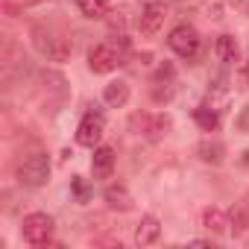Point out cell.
Returning <instances> with one entry per match:
<instances>
[{
  "label": "cell",
  "instance_id": "9",
  "mask_svg": "<svg viewBox=\"0 0 249 249\" xmlns=\"http://www.w3.org/2000/svg\"><path fill=\"white\" fill-rule=\"evenodd\" d=\"M159 237H161V223H159V217L144 214L141 223L135 226V243H138V246H153Z\"/></svg>",
  "mask_w": 249,
  "mask_h": 249
},
{
  "label": "cell",
  "instance_id": "7",
  "mask_svg": "<svg viewBox=\"0 0 249 249\" xmlns=\"http://www.w3.org/2000/svg\"><path fill=\"white\" fill-rule=\"evenodd\" d=\"M103 132H106V120L100 111H85V117L79 120V126H76V144L82 147H100L103 141Z\"/></svg>",
  "mask_w": 249,
  "mask_h": 249
},
{
  "label": "cell",
  "instance_id": "18",
  "mask_svg": "<svg viewBox=\"0 0 249 249\" xmlns=\"http://www.w3.org/2000/svg\"><path fill=\"white\" fill-rule=\"evenodd\" d=\"M231 229H234V234L249 231V202H240L231 208Z\"/></svg>",
  "mask_w": 249,
  "mask_h": 249
},
{
  "label": "cell",
  "instance_id": "19",
  "mask_svg": "<svg viewBox=\"0 0 249 249\" xmlns=\"http://www.w3.org/2000/svg\"><path fill=\"white\" fill-rule=\"evenodd\" d=\"M226 91H229V76H226V73H217L214 82H211V88H208V94H211V97H223Z\"/></svg>",
  "mask_w": 249,
  "mask_h": 249
},
{
  "label": "cell",
  "instance_id": "23",
  "mask_svg": "<svg viewBox=\"0 0 249 249\" xmlns=\"http://www.w3.org/2000/svg\"><path fill=\"white\" fill-rule=\"evenodd\" d=\"M243 161H246V164H249V150H246V153H243Z\"/></svg>",
  "mask_w": 249,
  "mask_h": 249
},
{
  "label": "cell",
  "instance_id": "17",
  "mask_svg": "<svg viewBox=\"0 0 249 249\" xmlns=\"http://www.w3.org/2000/svg\"><path fill=\"white\" fill-rule=\"evenodd\" d=\"M194 120L199 123L205 132H214V129L220 126V114H217L214 108H208V106H199V108L194 111Z\"/></svg>",
  "mask_w": 249,
  "mask_h": 249
},
{
  "label": "cell",
  "instance_id": "1",
  "mask_svg": "<svg viewBox=\"0 0 249 249\" xmlns=\"http://www.w3.org/2000/svg\"><path fill=\"white\" fill-rule=\"evenodd\" d=\"M33 47L47 59V62H65L71 56V38H65L59 30L47 27V24H33L30 30Z\"/></svg>",
  "mask_w": 249,
  "mask_h": 249
},
{
  "label": "cell",
  "instance_id": "12",
  "mask_svg": "<svg viewBox=\"0 0 249 249\" xmlns=\"http://www.w3.org/2000/svg\"><path fill=\"white\" fill-rule=\"evenodd\" d=\"M196 156H199V161H205V164H223V159H226V147H223V141H214V138H205V141H199V147H196Z\"/></svg>",
  "mask_w": 249,
  "mask_h": 249
},
{
  "label": "cell",
  "instance_id": "21",
  "mask_svg": "<svg viewBox=\"0 0 249 249\" xmlns=\"http://www.w3.org/2000/svg\"><path fill=\"white\" fill-rule=\"evenodd\" d=\"M73 191H76V196H79V199H85V196H88V185H85L79 176L73 179Z\"/></svg>",
  "mask_w": 249,
  "mask_h": 249
},
{
  "label": "cell",
  "instance_id": "6",
  "mask_svg": "<svg viewBox=\"0 0 249 249\" xmlns=\"http://www.w3.org/2000/svg\"><path fill=\"white\" fill-rule=\"evenodd\" d=\"M120 65H123V53H120V47L111 44V41L94 44V47L88 50V68H91L94 73H111V71H117Z\"/></svg>",
  "mask_w": 249,
  "mask_h": 249
},
{
  "label": "cell",
  "instance_id": "16",
  "mask_svg": "<svg viewBox=\"0 0 249 249\" xmlns=\"http://www.w3.org/2000/svg\"><path fill=\"white\" fill-rule=\"evenodd\" d=\"M237 41H234V36H220L217 38V56L226 62V65H231V62H237Z\"/></svg>",
  "mask_w": 249,
  "mask_h": 249
},
{
  "label": "cell",
  "instance_id": "5",
  "mask_svg": "<svg viewBox=\"0 0 249 249\" xmlns=\"http://www.w3.org/2000/svg\"><path fill=\"white\" fill-rule=\"evenodd\" d=\"M167 44H170V50H173L179 59H194V56L199 53L202 38H199L196 27H191V24H179V27H173V30H170Z\"/></svg>",
  "mask_w": 249,
  "mask_h": 249
},
{
  "label": "cell",
  "instance_id": "8",
  "mask_svg": "<svg viewBox=\"0 0 249 249\" xmlns=\"http://www.w3.org/2000/svg\"><path fill=\"white\" fill-rule=\"evenodd\" d=\"M164 18H167V9L159 0H150V3L141 9V18H138V33L141 36H156L161 27H164Z\"/></svg>",
  "mask_w": 249,
  "mask_h": 249
},
{
  "label": "cell",
  "instance_id": "14",
  "mask_svg": "<svg viewBox=\"0 0 249 249\" xmlns=\"http://www.w3.org/2000/svg\"><path fill=\"white\" fill-rule=\"evenodd\" d=\"M103 199H106L108 208H114V211H129V208H132V194L123 188V185H108L106 194H103Z\"/></svg>",
  "mask_w": 249,
  "mask_h": 249
},
{
  "label": "cell",
  "instance_id": "10",
  "mask_svg": "<svg viewBox=\"0 0 249 249\" xmlns=\"http://www.w3.org/2000/svg\"><path fill=\"white\" fill-rule=\"evenodd\" d=\"M202 226H205L211 234H226V231L231 229V214H226V211L217 208V205H208V208L202 211Z\"/></svg>",
  "mask_w": 249,
  "mask_h": 249
},
{
  "label": "cell",
  "instance_id": "11",
  "mask_svg": "<svg viewBox=\"0 0 249 249\" xmlns=\"http://www.w3.org/2000/svg\"><path fill=\"white\" fill-rule=\"evenodd\" d=\"M91 170H94V179H108L114 170V150L111 147H94Z\"/></svg>",
  "mask_w": 249,
  "mask_h": 249
},
{
  "label": "cell",
  "instance_id": "24",
  "mask_svg": "<svg viewBox=\"0 0 249 249\" xmlns=\"http://www.w3.org/2000/svg\"><path fill=\"white\" fill-rule=\"evenodd\" d=\"M246 82H249V59H246Z\"/></svg>",
  "mask_w": 249,
  "mask_h": 249
},
{
  "label": "cell",
  "instance_id": "13",
  "mask_svg": "<svg viewBox=\"0 0 249 249\" xmlns=\"http://www.w3.org/2000/svg\"><path fill=\"white\" fill-rule=\"evenodd\" d=\"M103 100H106V106H111V108L126 106V103H129V82H123V79L108 82V85L103 88Z\"/></svg>",
  "mask_w": 249,
  "mask_h": 249
},
{
  "label": "cell",
  "instance_id": "20",
  "mask_svg": "<svg viewBox=\"0 0 249 249\" xmlns=\"http://www.w3.org/2000/svg\"><path fill=\"white\" fill-rule=\"evenodd\" d=\"M234 123H237V129H240V132H246V135H249V106H243V108H240V114H237V120H234Z\"/></svg>",
  "mask_w": 249,
  "mask_h": 249
},
{
  "label": "cell",
  "instance_id": "4",
  "mask_svg": "<svg viewBox=\"0 0 249 249\" xmlns=\"http://www.w3.org/2000/svg\"><path fill=\"white\" fill-rule=\"evenodd\" d=\"M53 229H56V226H53V217L44 214V211L27 214V217H24V226H21L24 240H27L30 246H47L50 237H53Z\"/></svg>",
  "mask_w": 249,
  "mask_h": 249
},
{
  "label": "cell",
  "instance_id": "3",
  "mask_svg": "<svg viewBox=\"0 0 249 249\" xmlns=\"http://www.w3.org/2000/svg\"><path fill=\"white\" fill-rule=\"evenodd\" d=\"M129 129L147 141H161L170 129H173V120L167 114H150V111H135L129 117Z\"/></svg>",
  "mask_w": 249,
  "mask_h": 249
},
{
  "label": "cell",
  "instance_id": "22",
  "mask_svg": "<svg viewBox=\"0 0 249 249\" xmlns=\"http://www.w3.org/2000/svg\"><path fill=\"white\" fill-rule=\"evenodd\" d=\"M231 3H234V9H237V12H243V15L249 18V0H231Z\"/></svg>",
  "mask_w": 249,
  "mask_h": 249
},
{
  "label": "cell",
  "instance_id": "2",
  "mask_svg": "<svg viewBox=\"0 0 249 249\" xmlns=\"http://www.w3.org/2000/svg\"><path fill=\"white\" fill-rule=\"evenodd\" d=\"M15 176H18V182L24 188H41L50 179V159L44 153H38V150L36 153H27V156L18 159Z\"/></svg>",
  "mask_w": 249,
  "mask_h": 249
},
{
  "label": "cell",
  "instance_id": "15",
  "mask_svg": "<svg viewBox=\"0 0 249 249\" xmlns=\"http://www.w3.org/2000/svg\"><path fill=\"white\" fill-rule=\"evenodd\" d=\"M76 6L85 18H106L108 15V0H76Z\"/></svg>",
  "mask_w": 249,
  "mask_h": 249
},
{
  "label": "cell",
  "instance_id": "25",
  "mask_svg": "<svg viewBox=\"0 0 249 249\" xmlns=\"http://www.w3.org/2000/svg\"><path fill=\"white\" fill-rule=\"evenodd\" d=\"M24 3H41V0H24Z\"/></svg>",
  "mask_w": 249,
  "mask_h": 249
}]
</instances>
